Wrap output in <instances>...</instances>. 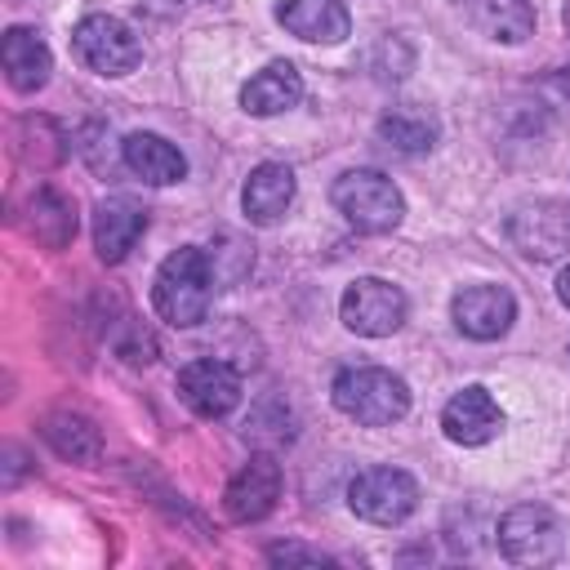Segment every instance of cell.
Returning <instances> with one entry per match:
<instances>
[{
    "label": "cell",
    "instance_id": "obj_1",
    "mask_svg": "<svg viewBox=\"0 0 570 570\" xmlns=\"http://www.w3.org/2000/svg\"><path fill=\"white\" fill-rule=\"evenodd\" d=\"M209 294H214V263L205 249L196 245H183L174 249L160 272H156V285H151V303H156V316L178 325V330H191L205 321L209 312Z\"/></svg>",
    "mask_w": 570,
    "mask_h": 570
},
{
    "label": "cell",
    "instance_id": "obj_2",
    "mask_svg": "<svg viewBox=\"0 0 570 570\" xmlns=\"http://www.w3.org/2000/svg\"><path fill=\"white\" fill-rule=\"evenodd\" d=\"M330 396L338 405V414H347L361 428H387L396 419H405L410 410V387L401 374L383 370V365H347L334 374Z\"/></svg>",
    "mask_w": 570,
    "mask_h": 570
},
{
    "label": "cell",
    "instance_id": "obj_3",
    "mask_svg": "<svg viewBox=\"0 0 570 570\" xmlns=\"http://www.w3.org/2000/svg\"><path fill=\"white\" fill-rule=\"evenodd\" d=\"M330 200H334V209L356 232H370V236H383V232L401 227V218H405L401 187L387 174H379V169H347V174H338L334 187H330Z\"/></svg>",
    "mask_w": 570,
    "mask_h": 570
},
{
    "label": "cell",
    "instance_id": "obj_4",
    "mask_svg": "<svg viewBox=\"0 0 570 570\" xmlns=\"http://www.w3.org/2000/svg\"><path fill=\"white\" fill-rule=\"evenodd\" d=\"M566 548V530L552 508L543 503H517L499 517V552L512 566H552Z\"/></svg>",
    "mask_w": 570,
    "mask_h": 570
},
{
    "label": "cell",
    "instance_id": "obj_5",
    "mask_svg": "<svg viewBox=\"0 0 570 570\" xmlns=\"http://www.w3.org/2000/svg\"><path fill=\"white\" fill-rule=\"evenodd\" d=\"M71 49L98 76H129L142 62V40L116 13H89V18H80L76 31H71Z\"/></svg>",
    "mask_w": 570,
    "mask_h": 570
},
{
    "label": "cell",
    "instance_id": "obj_6",
    "mask_svg": "<svg viewBox=\"0 0 570 570\" xmlns=\"http://www.w3.org/2000/svg\"><path fill=\"white\" fill-rule=\"evenodd\" d=\"M405 312H410L405 289L392 285V281H383V276H356L343 289V298H338L343 325L352 334H361V338H387V334H396L405 325Z\"/></svg>",
    "mask_w": 570,
    "mask_h": 570
},
{
    "label": "cell",
    "instance_id": "obj_7",
    "mask_svg": "<svg viewBox=\"0 0 570 570\" xmlns=\"http://www.w3.org/2000/svg\"><path fill=\"white\" fill-rule=\"evenodd\" d=\"M347 508L370 525H401L419 508V481L401 468H365L347 485Z\"/></svg>",
    "mask_w": 570,
    "mask_h": 570
},
{
    "label": "cell",
    "instance_id": "obj_8",
    "mask_svg": "<svg viewBox=\"0 0 570 570\" xmlns=\"http://www.w3.org/2000/svg\"><path fill=\"white\" fill-rule=\"evenodd\" d=\"M450 316H454L459 334H468L476 343H490V338H503L508 325L517 321V298H512L508 285L476 281V285H463L450 298Z\"/></svg>",
    "mask_w": 570,
    "mask_h": 570
},
{
    "label": "cell",
    "instance_id": "obj_9",
    "mask_svg": "<svg viewBox=\"0 0 570 570\" xmlns=\"http://www.w3.org/2000/svg\"><path fill=\"white\" fill-rule=\"evenodd\" d=\"M178 396L200 419H227L240 405V374L227 361H218V356L187 361L178 370Z\"/></svg>",
    "mask_w": 570,
    "mask_h": 570
},
{
    "label": "cell",
    "instance_id": "obj_10",
    "mask_svg": "<svg viewBox=\"0 0 570 570\" xmlns=\"http://www.w3.org/2000/svg\"><path fill=\"white\" fill-rule=\"evenodd\" d=\"M508 240L525 258H561L570 249V205L566 200H530L508 218Z\"/></svg>",
    "mask_w": 570,
    "mask_h": 570
},
{
    "label": "cell",
    "instance_id": "obj_11",
    "mask_svg": "<svg viewBox=\"0 0 570 570\" xmlns=\"http://www.w3.org/2000/svg\"><path fill=\"white\" fill-rule=\"evenodd\" d=\"M281 499V463L272 454H249L245 468L227 481L223 490V508L232 521L249 525V521H263Z\"/></svg>",
    "mask_w": 570,
    "mask_h": 570
},
{
    "label": "cell",
    "instance_id": "obj_12",
    "mask_svg": "<svg viewBox=\"0 0 570 570\" xmlns=\"http://www.w3.org/2000/svg\"><path fill=\"white\" fill-rule=\"evenodd\" d=\"M499 428H503V410L481 383L459 387L441 410V432L454 445H485L499 436Z\"/></svg>",
    "mask_w": 570,
    "mask_h": 570
},
{
    "label": "cell",
    "instance_id": "obj_13",
    "mask_svg": "<svg viewBox=\"0 0 570 570\" xmlns=\"http://www.w3.org/2000/svg\"><path fill=\"white\" fill-rule=\"evenodd\" d=\"M276 22L307 45H338L352 36V18L343 0H281Z\"/></svg>",
    "mask_w": 570,
    "mask_h": 570
},
{
    "label": "cell",
    "instance_id": "obj_14",
    "mask_svg": "<svg viewBox=\"0 0 570 570\" xmlns=\"http://www.w3.org/2000/svg\"><path fill=\"white\" fill-rule=\"evenodd\" d=\"M294 205V169L281 160H263L249 169L245 187H240V209L249 223L272 227L285 218V209Z\"/></svg>",
    "mask_w": 570,
    "mask_h": 570
},
{
    "label": "cell",
    "instance_id": "obj_15",
    "mask_svg": "<svg viewBox=\"0 0 570 570\" xmlns=\"http://www.w3.org/2000/svg\"><path fill=\"white\" fill-rule=\"evenodd\" d=\"M120 160H125V169H129L134 178H142V183H151V187H169V183H178V178L187 174V156H183L169 138L147 134V129H134V134L120 142Z\"/></svg>",
    "mask_w": 570,
    "mask_h": 570
},
{
    "label": "cell",
    "instance_id": "obj_16",
    "mask_svg": "<svg viewBox=\"0 0 570 570\" xmlns=\"http://www.w3.org/2000/svg\"><path fill=\"white\" fill-rule=\"evenodd\" d=\"M142 232H147V214H142V205H134L125 196H107L94 209V249L102 263H120L138 245Z\"/></svg>",
    "mask_w": 570,
    "mask_h": 570
},
{
    "label": "cell",
    "instance_id": "obj_17",
    "mask_svg": "<svg viewBox=\"0 0 570 570\" xmlns=\"http://www.w3.org/2000/svg\"><path fill=\"white\" fill-rule=\"evenodd\" d=\"M0 62H4V80L18 89V94H36L49 71H53V53L49 45L31 31V27H9L4 40H0Z\"/></svg>",
    "mask_w": 570,
    "mask_h": 570
},
{
    "label": "cell",
    "instance_id": "obj_18",
    "mask_svg": "<svg viewBox=\"0 0 570 570\" xmlns=\"http://www.w3.org/2000/svg\"><path fill=\"white\" fill-rule=\"evenodd\" d=\"M298 98H303V76H298V67L285 62V58L267 62L263 71H254V76L240 85V107H245L249 116H281V111H289V107H298Z\"/></svg>",
    "mask_w": 570,
    "mask_h": 570
},
{
    "label": "cell",
    "instance_id": "obj_19",
    "mask_svg": "<svg viewBox=\"0 0 570 570\" xmlns=\"http://www.w3.org/2000/svg\"><path fill=\"white\" fill-rule=\"evenodd\" d=\"M454 9L490 40L521 45L534 36V4L530 0H454Z\"/></svg>",
    "mask_w": 570,
    "mask_h": 570
},
{
    "label": "cell",
    "instance_id": "obj_20",
    "mask_svg": "<svg viewBox=\"0 0 570 570\" xmlns=\"http://www.w3.org/2000/svg\"><path fill=\"white\" fill-rule=\"evenodd\" d=\"M40 432H45V441H49L62 459H71V463H94V459L102 454V432H98V423L85 419V414H76V410H53V414H45Z\"/></svg>",
    "mask_w": 570,
    "mask_h": 570
},
{
    "label": "cell",
    "instance_id": "obj_21",
    "mask_svg": "<svg viewBox=\"0 0 570 570\" xmlns=\"http://www.w3.org/2000/svg\"><path fill=\"white\" fill-rule=\"evenodd\" d=\"M27 232L45 245V249H67L71 236H76V205L53 191V187H40L27 205Z\"/></svg>",
    "mask_w": 570,
    "mask_h": 570
},
{
    "label": "cell",
    "instance_id": "obj_22",
    "mask_svg": "<svg viewBox=\"0 0 570 570\" xmlns=\"http://www.w3.org/2000/svg\"><path fill=\"white\" fill-rule=\"evenodd\" d=\"M379 138L405 156H419V151H432L436 142V116L414 107V102H401V107H387L379 116Z\"/></svg>",
    "mask_w": 570,
    "mask_h": 570
},
{
    "label": "cell",
    "instance_id": "obj_23",
    "mask_svg": "<svg viewBox=\"0 0 570 570\" xmlns=\"http://www.w3.org/2000/svg\"><path fill=\"white\" fill-rule=\"evenodd\" d=\"M267 561H276V566H334L325 552L303 548V543H276V548H267Z\"/></svg>",
    "mask_w": 570,
    "mask_h": 570
},
{
    "label": "cell",
    "instance_id": "obj_24",
    "mask_svg": "<svg viewBox=\"0 0 570 570\" xmlns=\"http://www.w3.org/2000/svg\"><path fill=\"white\" fill-rule=\"evenodd\" d=\"M543 94L557 102V107H570V71H557L543 80Z\"/></svg>",
    "mask_w": 570,
    "mask_h": 570
},
{
    "label": "cell",
    "instance_id": "obj_25",
    "mask_svg": "<svg viewBox=\"0 0 570 570\" xmlns=\"http://www.w3.org/2000/svg\"><path fill=\"white\" fill-rule=\"evenodd\" d=\"M557 298L570 307V267H561V276H557Z\"/></svg>",
    "mask_w": 570,
    "mask_h": 570
},
{
    "label": "cell",
    "instance_id": "obj_26",
    "mask_svg": "<svg viewBox=\"0 0 570 570\" xmlns=\"http://www.w3.org/2000/svg\"><path fill=\"white\" fill-rule=\"evenodd\" d=\"M561 18H566V31H570V0H566V13Z\"/></svg>",
    "mask_w": 570,
    "mask_h": 570
}]
</instances>
